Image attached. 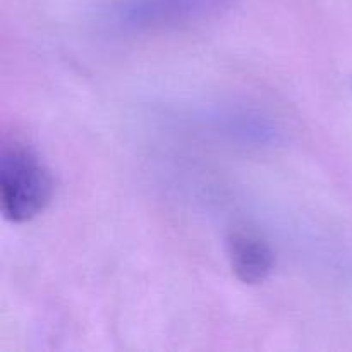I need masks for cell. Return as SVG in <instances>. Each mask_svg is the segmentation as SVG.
Masks as SVG:
<instances>
[{
  "instance_id": "1",
  "label": "cell",
  "mask_w": 352,
  "mask_h": 352,
  "mask_svg": "<svg viewBox=\"0 0 352 352\" xmlns=\"http://www.w3.org/2000/svg\"><path fill=\"white\" fill-rule=\"evenodd\" d=\"M54 196V177L28 141L12 138L0 146V206L9 222L24 223L40 215Z\"/></svg>"
},
{
  "instance_id": "4",
  "label": "cell",
  "mask_w": 352,
  "mask_h": 352,
  "mask_svg": "<svg viewBox=\"0 0 352 352\" xmlns=\"http://www.w3.org/2000/svg\"><path fill=\"white\" fill-rule=\"evenodd\" d=\"M212 122L223 136L248 146H272L280 140L277 126L256 110L227 107L213 113Z\"/></svg>"
},
{
  "instance_id": "2",
  "label": "cell",
  "mask_w": 352,
  "mask_h": 352,
  "mask_svg": "<svg viewBox=\"0 0 352 352\" xmlns=\"http://www.w3.org/2000/svg\"><path fill=\"white\" fill-rule=\"evenodd\" d=\"M234 0H117L105 21L120 33H150L189 26L229 12Z\"/></svg>"
},
{
  "instance_id": "3",
  "label": "cell",
  "mask_w": 352,
  "mask_h": 352,
  "mask_svg": "<svg viewBox=\"0 0 352 352\" xmlns=\"http://www.w3.org/2000/svg\"><path fill=\"white\" fill-rule=\"evenodd\" d=\"M226 251L234 275L243 284H261L275 268V253L260 237L239 232L230 234L226 241Z\"/></svg>"
}]
</instances>
